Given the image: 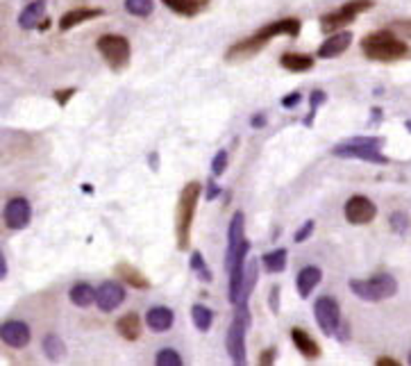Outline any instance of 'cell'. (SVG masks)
I'll return each instance as SVG.
<instances>
[{
    "label": "cell",
    "mask_w": 411,
    "mask_h": 366,
    "mask_svg": "<svg viewBox=\"0 0 411 366\" xmlns=\"http://www.w3.org/2000/svg\"><path fill=\"white\" fill-rule=\"evenodd\" d=\"M250 241L245 239V214L234 212L228 228V250H225V271H228V300L239 305L245 278V262H248Z\"/></svg>",
    "instance_id": "cell-1"
},
{
    "label": "cell",
    "mask_w": 411,
    "mask_h": 366,
    "mask_svg": "<svg viewBox=\"0 0 411 366\" xmlns=\"http://www.w3.org/2000/svg\"><path fill=\"white\" fill-rule=\"evenodd\" d=\"M362 50L368 59L373 62H400V59L411 57V48L398 39L393 30H379V32H371L362 39Z\"/></svg>",
    "instance_id": "cell-2"
},
{
    "label": "cell",
    "mask_w": 411,
    "mask_h": 366,
    "mask_svg": "<svg viewBox=\"0 0 411 366\" xmlns=\"http://www.w3.org/2000/svg\"><path fill=\"white\" fill-rule=\"evenodd\" d=\"M200 198V182L191 180L182 187L178 207H176V241L180 250H189L191 246V228L196 219V207Z\"/></svg>",
    "instance_id": "cell-3"
},
{
    "label": "cell",
    "mask_w": 411,
    "mask_h": 366,
    "mask_svg": "<svg viewBox=\"0 0 411 366\" xmlns=\"http://www.w3.org/2000/svg\"><path fill=\"white\" fill-rule=\"evenodd\" d=\"M382 146H384V137H352L336 144L330 152L341 159H362L368 161V164L386 166L391 164V159L382 152Z\"/></svg>",
    "instance_id": "cell-4"
},
{
    "label": "cell",
    "mask_w": 411,
    "mask_h": 366,
    "mask_svg": "<svg viewBox=\"0 0 411 366\" xmlns=\"http://www.w3.org/2000/svg\"><path fill=\"white\" fill-rule=\"evenodd\" d=\"M348 287L355 293L357 298L368 300V303H382L393 298L398 293V280L391 273H377V276L368 278V280H350Z\"/></svg>",
    "instance_id": "cell-5"
},
{
    "label": "cell",
    "mask_w": 411,
    "mask_h": 366,
    "mask_svg": "<svg viewBox=\"0 0 411 366\" xmlns=\"http://www.w3.org/2000/svg\"><path fill=\"white\" fill-rule=\"evenodd\" d=\"M252 323V317L248 312V305H236V317L228 328V337H225V348H228L230 360L236 366L245 364V332H248Z\"/></svg>",
    "instance_id": "cell-6"
},
{
    "label": "cell",
    "mask_w": 411,
    "mask_h": 366,
    "mask_svg": "<svg viewBox=\"0 0 411 366\" xmlns=\"http://www.w3.org/2000/svg\"><path fill=\"white\" fill-rule=\"evenodd\" d=\"M373 7H375L373 0H350V3H345L343 7H338V9H334V12L321 16V30L325 35H334L341 28L355 23L359 14H364Z\"/></svg>",
    "instance_id": "cell-7"
},
{
    "label": "cell",
    "mask_w": 411,
    "mask_h": 366,
    "mask_svg": "<svg viewBox=\"0 0 411 366\" xmlns=\"http://www.w3.org/2000/svg\"><path fill=\"white\" fill-rule=\"evenodd\" d=\"M96 48H98V53L102 55V59H105L111 71H116L118 73V71L128 68L130 57H132V48H130V42L125 37L102 35L96 42Z\"/></svg>",
    "instance_id": "cell-8"
},
{
    "label": "cell",
    "mask_w": 411,
    "mask_h": 366,
    "mask_svg": "<svg viewBox=\"0 0 411 366\" xmlns=\"http://www.w3.org/2000/svg\"><path fill=\"white\" fill-rule=\"evenodd\" d=\"M314 317L325 337H334L336 328L341 325V307L332 296H321L314 305Z\"/></svg>",
    "instance_id": "cell-9"
},
{
    "label": "cell",
    "mask_w": 411,
    "mask_h": 366,
    "mask_svg": "<svg viewBox=\"0 0 411 366\" xmlns=\"http://www.w3.org/2000/svg\"><path fill=\"white\" fill-rule=\"evenodd\" d=\"M343 214L350 226H368L377 216V205L366 196H350L343 207Z\"/></svg>",
    "instance_id": "cell-10"
},
{
    "label": "cell",
    "mask_w": 411,
    "mask_h": 366,
    "mask_svg": "<svg viewBox=\"0 0 411 366\" xmlns=\"http://www.w3.org/2000/svg\"><path fill=\"white\" fill-rule=\"evenodd\" d=\"M5 226L9 230H25L30 226V221H32V205H30V200L23 198V196H18V198H12L7 202V207H5Z\"/></svg>",
    "instance_id": "cell-11"
},
{
    "label": "cell",
    "mask_w": 411,
    "mask_h": 366,
    "mask_svg": "<svg viewBox=\"0 0 411 366\" xmlns=\"http://www.w3.org/2000/svg\"><path fill=\"white\" fill-rule=\"evenodd\" d=\"M125 300V289H123V284L116 282V280H107L102 282L98 287V296H96V305L100 312H114L118 305Z\"/></svg>",
    "instance_id": "cell-12"
},
{
    "label": "cell",
    "mask_w": 411,
    "mask_h": 366,
    "mask_svg": "<svg viewBox=\"0 0 411 366\" xmlns=\"http://www.w3.org/2000/svg\"><path fill=\"white\" fill-rule=\"evenodd\" d=\"M0 337L9 348L20 350L32 339V332H30V325L25 321H5L3 328H0Z\"/></svg>",
    "instance_id": "cell-13"
},
{
    "label": "cell",
    "mask_w": 411,
    "mask_h": 366,
    "mask_svg": "<svg viewBox=\"0 0 411 366\" xmlns=\"http://www.w3.org/2000/svg\"><path fill=\"white\" fill-rule=\"evenodd\" d=\"M300 28H302V23L297 21V18H282V21L264 25L262 30H257L254 35L259 37L264 44H269L275 37H297L300 35Z\"/></svg>",
    "instance_id": "cell-14"
},
{
    "label": "cell",
    "mask_w": 411,
    "mask_h": 366,
    "mask_svg": "<svg viewBox=\"0 0 411 366\" xmlns=\"http://www.w3.org/2000/svg\"><path fill=\"white\" fill-rule=\"evenodd\" d=\"M350 44H352V32H348V30H338V32H334L330 39H325L316 55L321 59H334L338 55H343L345 50L350 48Z\"/></svg>",
    "instance_id": "cell-15"
},
{
    "label": "cell",
    "mask_w": 411,
    "mask_h": 366,
    "mask_svg": "<svg viewBox=\"0 0 411 366\" xmlns=\"http://www.w3.org/2000/svg\"><path fill=\"white\" fill-rule=\"evenodd\" d=\"M105 14V9L100 7H78V9H70L64 16L59 18V30L61 32H68L80 23H87V21H94V18Z\"/></svg>",
    "instance_id": "cell-16"
},
{
    "label": "cell",
    "mask_w": 411,
    "mask_h": 366,
    "mask_svg": "<svg viewBox=\"0 0 411 366\" xmlns=\"http://www.w3.org/2000/svg\"><path fill=\"white\" fill-rule=\"evenodd\" d=\"M291 341H293L297 353H300L305 360H318L323 355L321 346H318L312 334L307 332V330H302V328H293L291 330Z\"/></svg>",
    "instance_id": "cell-17"
},
{
    "label": "cell",
    "mask_w": 411,
    "mask_h": 366,
    "mask_svg": "<svg viewBox=\"0 0 411 366\" xmlns=\"http://www.w3.org/2000/svg\"><path fill=\"white\" fill-rule=\"evenodd\" d=\"M173 321H176V314H173L168 307H164V305L150 307L146 314V325L152 332H168L173 328Z\"/></svg>",
    "instance_id": "cell-18"
},
{
    "label": "cell",
    "mask_w": 411,
    "mask_h": 366,
    "mask_svg": "<svg viewBox=\"0 0 411 366\" xmlns=\"http://www.w3.org/2000/svg\"><path fill=\"white\" fill-rule=\"evenodd\" d=\"M323 280V271L318 267H305L295 278V287H297V296L300 298H309L312 291L318 287V282Z\"/></svg>",
    "instance_id": "cell-19"
},
{
    "label": "cell",
    "mask_w": 411,
    "mask_h": 366,
    "mask_svg": "<svg viewBox=\"0 0 411 366\" xmlns=\"http://www.w3.org/2000/svg\"><path fill=\"white\" fill-rule=\"evenodd\" d=\"M44 18H46V0H35V3H30L18 14V25L23 30H39Z\"/></svg>",
    "instance_id": "cell-20"
},
{
    "label": "cell",
    "mask_w": 411,
    "mask_h": 366,
    "mask_svg": "<svg viewBox=\"0 0 411 366\" xmlns=\"http://www.w3.org/2000/svg\"><path fill=\"white\" fill-rule=\"evenodd\" d=\"M116 273L123 278V282L125 284H130L132 289H139V291H148L152 284H150V280L143 276V273L137 269V267H132V264H128V262H121V264H116Z\"/></svg>",
    "instance_id": "cell-21"
},
{
    "label": "cell",
    "mask_w": 411,
    "mask_h": 366,
    "mask_svg": "<svg viewBox=\"0 0 411 366\" xmlns=\"http://www.w3.org/2000/svg\"><path fill=\"white\" fill-rule=\"evenodd\" d=\"M280 66L291 71V73H307V71L314 68V57L302 53H284L280 57Z\"/></svg>",
    "instance_id": "cell-22"
},
{
    "label": "cell",
    "mask_w": 411,
    "mask_h": 366,
    "mask_svg": "<svg viewBox=\"0 0 411 366\" xmlns=\"http://www.w3.org/2000/svg\"><path fill=\"white\" fill-rule=\"evenodd\" d=\"M116 332L123 339L128 341H137L141 337V319L139 314H125L116 321Z\"/></svg>",
    "instance_id": "cell-23"
},
{
    "label": "cell",
    "mask_w": 411,
    "mask_h": 366,
    "mask_svg": "<svg viewBox=\"0 0 411 366\" xmlns=\"http://www.w3.org/2000/svg\"><path fill=\"white\" fill-rule=\"evenodd\" d=\"M70 303L78 305V307H91V305L96 303V296H98V289L91 287L89 282H78L73 284V289H70Z\"/></svg>",
    "instance_id": "cell-24"
},
{
    "label": "cell",
    "mask_w": 411,
    "mask_h": 366,
    "mask_svg": "<svg viewBox=\"0 0 411 366\" xmlns=\"http://www.w3.org/2000/svg\"><path fill=\"white\" fill-rule=\"evenodd\" d=\"M164 5L182 16H196L207 7V0H164Z\"/></svg>",
    "instance_id": "cell-25"
},
{
    "label": "cell",
    "mask_w": 411,
    "mask_h": 366,
    "mask_svg": "<svg viewBox=\"0 0 411 366\" xmlns=\"http://www.w3.org/2000/svg\"><path fill=\"white\" fill-rule=\"evenodd\" d=\"M259 280V262L250 257V262L245 264V278H243V291H241V300L239 305H248L250 293L254 291V284Z\"/></svg>",
    "instance_id": "cell-26"
},
{
    "label": "cell",
    "mask_w": 411,
    "mask_h": 366,
    "mask_svg": "<svg viewBox=\"0 0 411 366\" xmlns=\"http://www.w3.org/2000/svg\"><path fill=\"white\" fill-rule=\"evenodd\" d=\"M286 260H289V250L286 248H275L262 255V264L269 273H282L286 269Z\"/></svg>",
    "instance_id": "cell-27"
},
{
    "label": "cell",
    "mask_w": 411,
    "mask_h": 366,
    "mask_svg": "<svg viewBox=\"0 0 411 366\" xmlns=\"http://www.w3.org/2000/svg\"><path fill=\"white\" fill-rule=\"evenodd\" d=\"M189 267H191V271H193V276H196L200 282H204V284H211V282H214V273H211V269L207 267V262H204V257H202V252H200V250H193V252H191Z\"/></svg>",
    "instance_id": "cell-28"
},
{
    "label": "cell",
    "mask_w": 411,
    "mask_h": 366,
    "mask_svg": "<svg viewBox=\"0 0 411 366\" xmlns=\"http://www.w3.org/2000/svg\"><path fill=\"white\" fill-rule=\"evenodd\" d=\"M44 355L50 360V362H59L64 360L66 355V343L61 341V337H57V334H46L44 337Z\"/></svg>",
    "instance_id": "cell-29"
},
{
    "label": "cell",
    "mask_w": 411,
    "mask_h": 366,
    "mask_svg": "<svg viewBox=\"0 0 411 366\" xmlns=\"http://www.w3.org/2000/svg\"><path fill=\"white\" fill-rule=\"evenodd\" d=\"M191 321L200 332H209L211 323H214V312L204 305H193L191 307Z\"/></svg>",
    "instance_id": "cell-30"
},
{
    "label": "cell",
    "mask_w": 411,
    "mask_h": 366,
    "mask_svg": "<svg viewBox=\"0 0 411 366\" xmlns=\"http://www.w3.org/2000/svg\"><path fill=\"white\" fill-rule=\"evenodd\" d=\"M325 100H327V94L323 89H314L312 94H309V114L305 116V128H312L314 126V121H316V114H318V109H321L325 105Z\"/></svg>",
    "instance_id": "cell-31"
},
{
    "label": "cell",
    "mask_w": 411,
    "mask_h": 366,
    "mask_svg": "<svg viewBox=\"0 0 411 366\" xmlns=\"http://www.w3.org/2000/svg\"><path fill=\"white\" fill-rule=\"evenodd\" d=\"M125 9L132 16L146 18L155 12V3H152V0H125Z\"/></svg>",
    "instance_id": "cell-32"
},
{
    "label": "cell",
    "mask_w": 411,
    "mask_h": 366,
    "mask_svg": "<svg viewBox=\"0 0 411 366\" xmlns=\"http://www.w3.org/2000/svg\"><path fill=\"white\" fill-rule=\"evenodd\" d=\"M155 364L157 366H182V358L176 350L166 348V350H159L155 355Z\"/></svg>",
    "instance_id": "cell-33"
},
{
    "label": "cell",
    "mask_w": 411,
    "mask_h": 366,
    "mask_svg": "<svg viewBox=\"0 0 411 366\" xmlns=\"http://www.w3.org/2000/svg\"><path fill=\"white\" fill-rule=\"evenodd\" d=\"M228 150H219L211 159V176L214 178H221L225 171H228Z\"/></svg>",
    "instance_id": "cell-34"
},
{
    "label": "cell",
    "mask_w": 411,
    "mask_h": 366,
    "mask_svg": "<svg viewBox=\"0 0 411 366\" xmlns=\"http://www.w3.org/2000/svg\"><path fill=\"white\" fill-rule=\"evenodd\" d=\"M75 94H78V89H75V87H68V89H57L53 96H55V100H57V105H59V107H66V105H68V100L73 98Z\"/></svg>",
    "instance_id": "cell-35"
},
{
    "label": "cell",
    "mask_w": 411,
    "mask_h": 366,
    "mask_svg": "<svg viewBox=\"0 0 411 366\" xmlns=\"http://www.w3.org/2000/svg\"><path fill=\"white\" fill-rule=\"evenodd\" d=\"M388 221H391V228L398 232V235H405V230H407V214H403V212H393V214H391V219H388Z\"/></svg>",
    "instance_id": "cell-36"
},
{
    "label": "cell",
    "mask_w": 411,
    "mask_h": 366,
    "mask_svg": "<svg viewBox=\"0 0 411 366\" xmlns=\"http://www.w3.org/2000/svg\"><path fill=\"white\" fill-rule=\"evenodd\" d=\"M314 228H316V223H314V221H307L305 226L297 228V232L293 235V241H295V243H302L305 239H309V237H312V232H314Z\"/></svg>",
    "instance_id": "cell-37"
},
{
    "label": "cell",
    "mask_w": 411,
    "mask_h": 366,
    "mask_svg": "<svg viewBox=\"0 0 411 366\" xmlns=\"http://www.w3.org/2000/svg\"><path fill=\"white\" fill-rule=\"evenodd\" d=\"M300 100H302V94H300V91H293V94H289V96H284V98H282V107H284V109H293V107L300 105Z\"/></svg>",
    "instance_id": "cell-38"
},
{
    "label": "cell",
    "mask_w": 411,
    "mask_h": 366,
    "mask_svg": "<svg viewBox=\"0 0 411 366\" xmlns=\"http://www.w3.org/2000/svg\"><path fill=\"white\" fill-rule=\"evenodd\" d=\"M334 337L338 339V343H348V341H350V325H348L345 321H341V325L336 328Z\"/></svg>",
    "instance_id": "cell-39"
},
{
    "label": "cell",
    "mask_w": 411,
    "mask_h": 366,
    "mask_svg": "<svg viewBox=\"0 0 411 366\" xmlns=\"http://www.w3.org/2000/svg\"><path fill=\"white\" fill-rule=\"evenodd\" d=\"M269 305H271V310L273 314H280V287H271V296H269Z\"/></svg>",
    "instance_id": "cell-40"
},
{
    "label": "cell",
    "mask_w": 411,
    "mask_h": 366,
    "mask_svg": "<svg viewBox=\"0 0 411 366\" xmlns=\"http://www.w3.org/2000/svg\"><path fill=\"white\" fill-rule=\"evenodd\" d=\"M275 358H277V348H266L259 355V364L262 366H271V364H275Z\"/></svg>",
    "instance_id": "cell-41"
},
{
    "label": "cell",
    "mask_w": 411,
    "mask_h": 366,
    "mask_svg": "<svg viewBox=\"0 0 411 366\" xmlns=\"http://www.w3.org/2000/svg\"><path fill=\"white\" fill-rule=\"evenodd\" d=\"M391 30L395 35H403V37H411V21H400V23H393Z\"/></svg>",
    "instance_id": "cell-42"
},
{
    "label": "cell",
    "mask_w": 411,
    "mask_h": 366,
    "mask_svg": "<svg viewBox=\"0 0 411 366\" xmlns=\"http://www.w3.org/2000/svg\"><path fill=\"white\" fill-rule=\"evenodd\" d=\"M223 194V191H221V187L219 185H216V182H214V178L207 182V194H204V198H207V200H216V198H219Z\"/></svg>",
    "instance_id": "cell-43"
},
{
    "label": "cell",
    "mask_w": 411,
    "mask_h": 366,
    "mask_svg": "<svg viewBox=\"0 0 411 366\" xmlns=\"http://www.w3.org/2000/svg\"><path fill=\"white\" fill-rule=\"evenodd\" d=\"M266 123H269V116H266L264 111H262V114H254V116L250 118V126H252L254 130H262Z\"/></svg>",
    "instance_id": "cell-44"
},
{
    "label": "cell",
    "mask_w": 411,
    "mask_h": 366,
    "mask_svg": "<svg viewBox=\"0 0 411 366\" xmlns=\"http://www.w3.org/2000/svg\"><path fill=\"white\" fill-rule=\"evenodd\" d=\"M375 364H377V366H400V362L393 360V358H377Z\"/></svg>",
    "instance_id": "cell-45"
},
{
    "label": "cell",
    "mask_w": 411,
    "mask_h": 366,
    "mask_svg": "<svg viewBox=\"0 0 411 366\" xmlns=\"http://www.w3.org/2000/svg\"><path fill=\"white\" fill-rule=\"evenodd\" d=\"M375 121H377V123H379V121H382V109H379V107H373V111H371V121H368V123H375Z\"/></svg>",
    "instance_id": "cell-46"
},
{
    "label": "cell",
    "mask_w": 411,
    "mask_h": 366,
    "mask_svg": "<svg viewBox=\"0 0 411 366\" xmlns=\"http://www.w3.org/2000/svg\"><path fill=\"white\" fill-rule=\"evenodd\" d=\"M148 159H150V169H152V171H157V169H159V164H157L159 155H157V152H150V157H148Z\"/></svg>",
    "instance_id": "cell-47"
},
{
    "label": "cell",
    "mask_w": 411,
    "mask_h": 366,
    "mask_svg": "<svg viewBox=\"0 0 411 366\" xmlns=\"http://www.w3.org/2000/svg\"><path fill=\"white\" fill-rule=\"evenodd\" d=\"M7 276V262H5V255H0V278L5 280Z\"/></svg>",
    "instance_id": "cell-48"
},
{
    "label": "cell",
    "mask_w": 411,
    "mask_h": 366,
    "mask_svg": "<svg viewBox=\"0 0 411 366\" xmlns=\"http://www.w3.org/2000/svg\"><path fill=\"white\" fill-rule=\"evenodd\" d=\"M48 28H50V18H44V21H41V25H39V32H46Z\"/></svg>",
    "instance_id": "cell-49"
},
{
    "label": "cell",
    "mask_w": 411,
    "mask_h": 366,
    "mask_svg": "<svg viewBox=\"0 0 411 366\" xmlns=\"http://www.w3.org/2000/svg\"><path fill=\"white\" fill-rule=\"evenodd\" d=\"M82 191H87V194H94V187H89V185H82Z\"/></svg>",
    "instance_id": "cell-50"
},
{
    "label": "cell",
    "mask_w": 411,
    "mask_h": 366,
    "mask_svg": "<svg viewBox=\"0 0 411 366\" xmlns=\"http://www.w3.org/2000/svg\"><path fill=\"white\" fill-rule=\"evenodd\" d=\"M405 128H407V132H411V121H405Z\"/></svg>",
    "instance_id": "cell-51"
},
{
    "label": "cell",
    "mask_w": 411,
    "mask_h": 366,
    "mask_svg": "<svg viewBox=\"0 0 411 366\" xmlns=\"http://www.w3.org/2000/svg\"><path fill=\"white\" fill-rule=\"evenodd\" d=\"M409 364H411V353H409Z\"/></svg>",
    "instance_id": "cell-52"
}]
</instances>
